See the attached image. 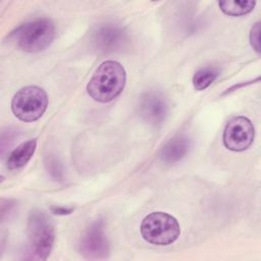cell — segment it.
<instances>
[{"label": "cell", "mask_w": 261, "mask_h": 261, "mask_svg": "<svg viewBox=\"0 0 261 261\" xmlns=\"http://www.w3.org/2000/svg\"><path fill=\"white\" fill-rule=\"evenodd\" d=\"M125 82L124 67L117 61L106 60L95 70L87 85V92L93 100L107 103L120 95Z\"/></svg>", "instance_id": "cell-1"}, {"label": "cell", "mask_w": 261, "mask_h": 261, "mask_svg": "<svg viewBox=\"0 0 261 261\" xmlns=\"http://www.w3.org/2000/svg\"><path fill=\"white\" fill-rule=\"evenodd\" d=\"M12 38L17 46L25 52H40L48 48L55 38V25L48 18H36L18 27Z\"/></svg>", "instance_id": "cell-2"}, {"label": "cell", "mask_w": 261, "mask_h": 261, "mask_svg": "<svg viewBox=\"0 0 261 261\" xmlns=\"http://www.w3.org/2000/svg\"><path fill=\"white\" fill-rule=\"evenodd\" d=\"M141 234L145 241L156 246L172 244L180 234L176 218L168 213L157 211L148 214L141 222Z\"/></svg>", "instance_id": "cell-3"}, {"label": "cell", "mask_w": 261, "mask_h": 261, "mask_svg": "<svg viewBox=\"0 0 261 261\" xmlns=\"http://www.w3.org/2000/svg\"><path fill=\"white\" fill-rule=\"evenodd\" d=\"M30 253L33 259L46 260L54 244V227L50 219L41 211L30 215L28 222Z\"/></svg>", "instance_id": "cell-4"}, {"label": "cell", "mask_w": 261, "mask_h": 261, "mask_svg": "<svg viewBox=\"0 0 261 261\" xmlns=\"http://www.w3.org/2000/svg\"><path fill=\"white\" fill-rule=\"evenodd\" d=\"M48 96L37 86H28L18 90L11 100V110L21 121L33 122L38 120L46 111Z\"/></svg>", "instance_id": "cell-5"}, {"label": "cell", "mask_w": 261, "mask_h": 261, "mask_svg": "<svg viewBox=\"0 0 261 261\" xmlns=\"http://www.w3.org/2000/svg\"><path fill=\"white\" fill-rule=\"evenodd\" d=\"M255 136L252 121L245 116H234L228 120L223 130V144L231 151L242 152L248 149Z\"/></svg>", "instance_id": "cell-6"}, {"label": "cell", "mask_w": 261, "mask_h": 261, "mask_svg": "<svg viewBox=\"0 0 261 261\" xmlns=\"http://www.w3.org/2000/svg\"><path fill=\"white\" fill-rule=\"evenodd\" d=\"M81 254L87 259H104L109 255V242L103 221H95L82 234Z\"/></svg>", "instance_id": "cell-7"}, {"label": "cell", "mask_w": 261, "mask_h": 261, "mask_svg": "<svg viewBox=\"0 0 261 261\" xmlns=\"http://www.w3.org/2000/svg\"><path fill=\"white\" fill-rule=\"evenodd\" d=\"M127 40V34L124 29L111 22L99 25L93 35L96 48L106 53L119 51L125 46Z\"/></svg>", "instance_id": "cell-8"}, {"label": "cell", "mask_w": 261, "mask_h": 261, "mask_svg": "<svg viewBox=\"0 0 261 261\" xmlns=\"http://www.w3.org/2000/svg\"><path fill=\"white\" fill-rule=\"evenodd\" d=\"M140 114L150 124H160L167 114L165 98L155 92L145 93L140 100Z\"/></svg>", "instance_id": "cell-9"}, {"label": "cell", "mask_w": 261, "mask_h": 261, "mask_svg": "<svg viewBox=\"0 0 261 261\" xmlns=\"http://www.w3.org/2000/svg\"><path fill=\"white\" fill-rule=\"evenodd\" d=\"M191 147V142L188 137L177 135L170 138L162 147L160 158L165 163H175L181 160Z\"/></svg>", "instance_id": "cell-10"}, {"label": "cell", "mask_w": 261, "mask_h": 261, "mask_svg": "<svg viewBox=\"0 0 261 261\" xmlns=\"http://www.w3.org/2000/svg\"><path fill=\"white\" fill-rule=\"evenodd\" d=\"M37 147V141L32 139L17 146L8 156L6 165L9 170H16L23 167L33 157Z\"/></svg>", "instance_id": "cell-11"}, {"label": "cell", "mask_w": 261, "mask_h": 261, "mask_svg": "<svg viewBox=\"0 0 261 261\" xmlns=\"http://www.w3.org/2000/svg\"><path fill=\"white\" fill-rule=\"evenodd\" d=\"M220 10L229 16H241L250 13L255 5V1H239V0H226L218 2Z\"/></svg>", "instance_id": "cell-12"}, {"label": "cell", "mask_w": 261, "mask_h": 261, "mask_svg": "<svg viewBox=\"0 0 261 261\" xmlns=\"http://www.w3.org/2000/svg\"><path fill=\"white\" fill-rule=\"evenodd\" d=\"M220 69L217 66H205L198 69L193 75V86L197 91L207 89L219 75Z\"/></svg>", "instance_id": "cell-13"}, {"label": "cell", "mask_w": 261, "mask_h": 261, "mask_svg": "<svg viewBox=\"0 0 261 261\" xmlns=\"http://www.w3.org/2000/svg\"><path fill=\"white\" fill-rule=\"evenodd\" d=\"M250 43L253 49L257 53H259L260 52V22L259 21H257L251 29Z\"/></svg>", "instance_id": "cell-14"}, {"label": "cell", "mask_w": 261, "mask_h": 261, "mask_svg": "<svg viewBox=\"0 0 261 261\" xmlns=\"http://www.w3.org/2000/svg\"><path fill=\"white\" fill-rule=\"evenodd\" d=\"M51 209H52V211H53L55 214H60V215L69 214V213H71V211H72V208H64V207H56V206L51 207Z\"/></svg>", "instance_id": "cell-15"}]
</instances>
